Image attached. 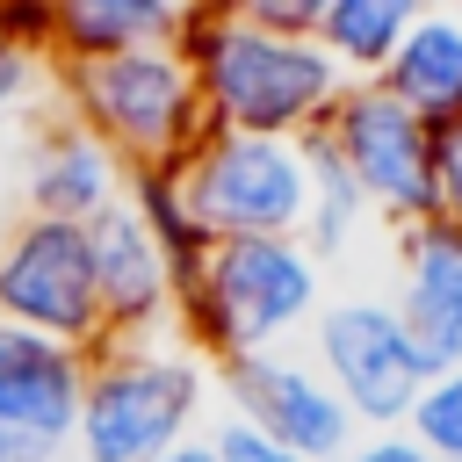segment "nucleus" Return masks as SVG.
Masks as SVG:
<instances>
[{
	"instance_id": "obj_1",
	"label": "nucleus",
	"mask_w": 462,
	"mask_h": 462,
	"mask_svg": "<svg viewBox=\"0 0 462 462\" xmlns=\"http://www.w3.org/2000/svg\"><path fill=\"white\" fill-rule=\"evenodd\" d=\"M180 58L195 72L209 130H231V137L303 144L325 130V116L346 94V72L310 36H267L238 7H188Z\"/></svg>"
},
{
	"instance_id": "obj_2",
	"label": "nucleus",
	"mask_w": 462,
	"mask_h": 462,
	"mask_svg": "<svg viewBox=\"0 0 462 462\" xmlns=\"http://www.w3.org/2000/svg\"><path fill=\"white\" fill-rule=\"evenodd\" d=\"M325 310V260L303 238H224L180 274L173 332L202 368L282 354Z\"/></svg>"
},
{
	"instance_id": "obj_3",
	"label": "nucleus",
	"mask_w": 462,
	"mask_h": 462,
	"mask_svg": "<svg viewBox=\"0 0 462 462\" xmlns=\"http://www.w3.org/2000/svg\"><path fill=\"white\" fill-rule=\"evenodd\" d=\"M51 101H58L79 130H94V137L123 159V173H166V166H180V159L202 144V130H209L180 43L58 65Z\"/></svg>"
},
{
	"instance_id": "obj_4",
	"label": "nucleus",
	"mask_w": 462,
	"mask_h": 462,
	"mask_svg": "<svg viewBox=\"0 0 462 462\" xmlns=\"http://www.w3.org/2000/svg\"><path fill=\"white\" fill-rule=\"evenodd\" d=\"M209 368L173 339H116L87 361V397L72 426V462H159L195 440Z\"/></svg>"
},
{
	"instance_id": "obj_5",
	"label": "nucleus",
	"mask_w": 462,
	"mask_h": 462,
	"mask_svg": "<svg viewBox=\"0 0 462 462\" xmlns=\"http://www.w3.org/2000/svg\"><path fill=\"white\" fill-rule=\"evenodd\" d=\"M173 188H180V209L202 231V245H224V238H303V217H310L303 144H282V137L202 130V144L173 166Z\"/></svg>"
},
{
	"instance_id": "obj_6",
	"label": "nucleus",
	"mask_w": 462,
	"mask_h": 462,
	"mask_svg": "<svg viewBox=\"0 0 462 462\" xmlns=\"http://www.w3.org/2000/svg\"><path fill=\"white\" fill-rule=\"evenodd\" d=\"M310 354H318L310 368L332 383V397L354 411L361 433H397L433 375L390 296H332L310 325Z\"/></svg>"
},
{
	"instance_id": "obj_7",
	"label": "nucleus",
	"mask_w": 462,
	"mask_h": 462,
	"mask_svg": "<svg viewBox=\"0 0 462 462\" xmlns=\"http://www.w3.org/2000/svg\"><path fill=\"white\" fill-rule=\"evenodd\" d=\"M318 137L339 152V166L361 188L368 217H383L390 231L433 224V123H419L383 79L346 87Z\"/></svg>"
},
{
	"instance_id": "obj_8",
	"label": "nucleus",
	"mask_w": 462,
	"mask_h": 462,
	"mask_svg": "<svg viewBox=\"0 0 462 462\" xmlns=\"http://www.w3.org/2000/svg\"><path fill=\"white\" fill-rule=\"evenodd\" d=\"M0 325L43 332L58 346H101V296H94V245L87 224L14 217L0 231Z\"/></svg>"
},
{
	"instance_id": "obj_9",
	"label": "nucleus",
	"mask_w": 462,
	"mask_h": 462,
	"mask_svg": "<svg viewBox=\"0 0 462 462\" xmlns=\"http://www.w3.org/2000/svg\"><path fill=\"white\" fill-rule=\"evenodd\" d=\"M217 383H224V397H231V419H245L253 433L282 440L296 462H339V455L361 440L354 411H346V404L332 397V383H325L310 361H296V354L231 361V368H217Z\"/></svg>"
},
{
	"instance_id": "obj_10",
	"label": "nucleus",
	"mask_w": 462,
	"mask_h": 462,
	"mask_svg": "<svg viewBox=\"0 0 462 462\" xmlns=\"http://www.w3.org/2000/svg\"><path fill=\"white\" fill-rule=\"evenodd\" d=\"M94 245V296H101V346L116 339H173V260L159 253V238L144 231V217L130 202H116L108 217L87 224Z\"/></svg>"
},
{
	"instance_id": "obj_11",
	"label": "nucleus",
	"mask_w": 462,
	"mask_h": 462,
	"mask_svg": "<svg viewBox=\"0 0 462 462\" xmlns=\"http://www.w3.org/2000/svg\"><path fill=\"white\" fill-rule=\"evenodd\" d=\"M123 195H130L123 159L51 101V116L29 130V159H22V217L94 224V217H108Z\"/></svg>"
},
{
	"instance_id": "obj_12",
	"label": "nucleus",
	"mask_w": 462,
	"mask_h": 462,
	"mask_svg": "<svg viewBox=\"0 0 462 462\" xmlns=\"http://www.w3.org/2000/svg\"><path fill=\"white\" fill-rule=\"evenodd\" d=\"M87 361L79 346H58L43 332L0 325V426L7 433H36L51 448L72 455V426H79V397H87Z\"/></svg>"
},
{
	"instance_id": "obj_13",
	"label": "nucleus",
	"mask_w": 462,
	"mask_h": 462,
	"mask_svg": "<svg viewBox=\"0 0 462 462\" xmlns=\"http://www.w3.org/2000/svg\"><path fill=\"white\" fill-rule=\"evenodd\" d=\"M390 310L404 318V332H411V346L426 354L433 375L462 361V231H448V224L397 231Z\"/></svg>"
},
{
	"instance_id": "obj_14",
	"label": "nucleus",
	"mask_w": 462,
	"mask_h": 462,
	"mask_svg": "<svg viewBox=\"0 0 462 462\" xmlns=\"http://www.w3.org/2000/svg\"><path fill=\"white\" fill-rule=\"evenodd\" d=\"M180 14L188 7H173V0H51V65L180 43Z\"/></svg>"
},
{
	"instance_id": "obj_15",
	"label": "nucleus",
	"mask_w": 462,
	"mask_h": 462,
	"mask_svg": "<svg viewBox=\"0 0 462 462\" xmlns=\"http://www.w3.org/2000/svg\"><path fill=\"white\" fill-rule=\"evenodd\" d=\"M383 87L433 130L462 123V14L455 7H419L411 36L397 43Z\"/></svg>"
},
{
	"instance_id": "obj_16",
	"label": "nucleus",
	"mask_w": 462,
	"mask_h": 462,
	"mask_svg": "<svg viewBox=\"0 0 462 462\" xmlns=\"http://www.w3.org/2000/svg\"><path fill=\"white\" fill-rule=\"evenodd\" d=\"M411 22H419L411 0H318V51L346 72V87H361L390 72Z\"/></svg>"
},
{
	"instance_id": "obj_17",
	"label": "nucleus",
	"mask_w": 462,
	"mask_h": 462,
	"mask_svg": "<svg viewBox=\"0 0 462 462\" xmlns=\"http://www.w3.org/2000/svg\"><path fill=\"white\" fill-rule=\"evenodd\" d=\"M303 166H310V217H303V245H310L318 260H332V253H346V238L368 224V202H361V188L346 180V166H339V152H332L325 137H303Z\"/></svg>"
},
{
	"instance_id": "obj_18",
	"label": "nucleus",
	"mask_w": 462,
	"mask_h": 462,
	"mask_svg": "<svg viewBox=\"0 0 462 462\" xmlns=\"http://www.w3.org/2000/svg\"><path fill=\"white\" fill-rule=\"evenodd\" d=\"M404 433H411L433 462H462V361L440 368V375H426V390H419Z\"/></svg>"
},
{
	"instance_id": "obj_19",
	"label": "nucleus",
	"mask_w": 462,
	"mask_h": 462,
	"mask_svg": "<svg viewBox=\"0 0 462 462\" xmlns=\"http://www.w3.org/2000/svg\"><path fill=\"white\" fill-rule=\"evenodd\" d=\"M51 79H58V65H51V51H36V43H0V116H22V108H36L43 94H51Z\"/></svg>"
},
{
	"instance_id": "obj_20",
	"label": "nucleus",
	"mask_w": 462,
	"mask_h": 462,
	"mask_svg": "<svg viewBox=\"0 0 462 462\" xmlns=\"http://www.w3.org/2000/svg\"><path fill=\"white\" fill-rule=\"evenodd\" d=\"M433 224L462 231V123L433 130Z\"/></svg>"
},
{
	"instance_id": "obj_21",
	"label": "nucleus",
	"mask_w": 462,
	"mask_h": 462,
	"mask_svg": "<svg viewBox=\"0 0 462 462\" xmlns=\"http://www.w3.org/2000/svg\"><path fill=\"white\" fill-rule=\"evenodd\" d=\"M202 440H209V455H217V462H296L282 440L253 433V426H245V419H231V411H224V419H217Z\"/></svg>"
},
{
	"instance_id": "obj_22",
	"label": "nucleus",
	"mask_w": 462,
	"mask_h": 462,
	"mask_svg": "<svg viewBox=\"0 0 462 462\" xmlns=\"http://www.w3.org/2000/svg\"><path fill=\"white\" fill-rule=\"evenodd\" d=\"M238 14L267 36H310L318 43V0H238Z\"/></svg>"
},
{
	"instance_id": "obj_23",
	"label": "nucleus",
	"mask_w": 462,
	"mask_h": 462,
	"mask_svg": "<svg viewBox=\"0 0 462 462\" xmlns=\"http://www.w3.org/2000/svg\"><path fill=\"white\" fill-rule=\"evenodd\" d=\"M339 462H433V455H426V448H419V440L397 426V433H361V440H354Z\"/></svg>"
},
{
	"instance_id": "obj_24",
	"label": "nucleus",
	"mask_w": 462,
	"mask_h": 462,
	"mask_svg": "<svg viewBox=\"0 0 462 462\" xmlns=\"http://www.w3.org/2000/svg\"><path fill=\"white\" fill-rule=\"evenodd\" d=\"M0 462H72V455L51 448V440H36V433H7L0 426Z\"/></svg>"
},
{
	"instance_id": "obj_25",
	"label": "nucleus",
	"mask_w": 462,
	"mask_h": 462,
	"mask_svg": "<svg viewBox=\"0 0 462 462\" xmlns=\"http://www.w3.org/2000/svg\"><path fill=\"white\" fill-rule=\"evenodd\" d=\"M159 462H217V455H209V440H202V433H195V440H180V448H166V455H159Z\"/></svg>"
},
{
	"instance_id": "obj_26",
	"label": "nucleus",
	"mask_w": 462,
	"mask_h": 462,
	"mask_svg": "<svg viewBox=\"0 0 462 462\" xmlns=\"http://www.w3.org/2000/svg\"><path fill=\"white\" fill-rule=\"evenodd\" d=\"M0 43H7V22H0Z\"/></svg>"
}]
</instances>
